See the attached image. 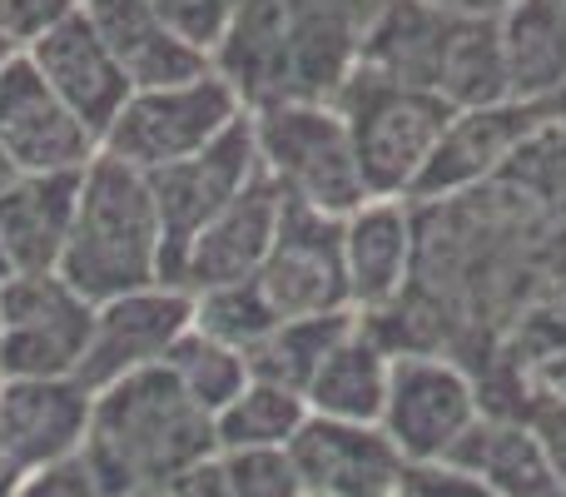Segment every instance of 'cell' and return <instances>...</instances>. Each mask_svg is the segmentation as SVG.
I'll list each match as a JSON object with an SVG mask.
<instances>
[{
    "mask_svg": "<svg viewBox=\"0 0 566 497\" xmlns=\"http://www.w3.org/2000/svg\"><path fill=\"white\" fill-rule=\"evenodd\" d=\"M382 0H244L214 50V75L249 115L274 105H333L358 75Z\"/></svg>",
    "mask_w": 566,
    "mask_h": 497,
    "instance_id": "6da1fadb",
    "label": "cell"
},
{
    "mask_svg": "<svg viewBox=\"0 0 566 497\" xmlns=\"http://www.w3.org/2000/svg\"><path fill=\"white\" fill-rule=\"evenodd\" d=\"M214 453V418L165 369L129 373L95 393L85 458L115 497H165Z\"/></svg>",
    "mask_w": 566,
    "mask_h": 497,
    "instance_id": "7a4b0ae2",
    "label": "cell"
},
{
    "mask_svg": "<svg viewBox=\"0 0 566 497\" xmlns=\"http://www.w3.org/2000/svg\"><path fill=\"white\" fill-rule=\"evenodd\" d=\"M60 279L85 303H105L119 293L149 289L165 279V225L149 175L119 165L109 155H95L80 175L75 219L60 253Z\"/></svg>",
    "mask_w": 566,
    "mask_h": 497,
    "instance_id": "3957f363",
    "label": "cell"
},
{
    "mask_svg": "<svg viewBox=\"0 0 566 497\" xmlns=\"http://www.w3.org/2000/svg\"><path fill=\"white\" fill-rule=\"evenodd\" d=\"M333 105L348 120L353 155H358L363 185H368L373 199H408L418 175L428 169L432 149H438L442 130L458 115L442 95L392 85V80L373 75L363 65L338 90Z\"/></svg>",
    "mask_w": 566,
    "mask_h": 497,
    "instance_id": "277c9868",
    "label": "cell"
},
{
    "mask_svg": "<svg viewBox=\"0 0 566 497\" xmlns=\"http://www.w3.org/2000/svg\"><path fill=\"white\" fill-rule=\"evenodd\" d=\"M249 120H254L259 169L289 205L348 219L373 199L338 105H274Z\"/></svg>",
    "mask_w": 566,
    "mask_h": 497,
    "instance_id": "5b68a950",
    "label": "cell"
},
{
    "mask_svg": "<svg viewBox=\"0 0 566 497\" xmlns=\"http://www.w3.org/2000/svg\"><path fill=\"white\" fill-rule=\"evenodd\" d=\"M244 115V100L214 70L199 80H185V85L135 90L125 100V110L115 115V125L99 135V155L119 159L139 175H159V169L209 149Z\"/></svg>",
    "mask_w": 566,
    "mask_h": 497,
    "instance_id": "8992f818",
    "label": "cell"
},
{
    "mask_svg": "<svg viewBox=\"0 0 566 497\" xmlns=\"http://www.w3.org/2000/svg\"><path fill=\"white\" fill-rule=\"evenodd\" d=\"M95 303L60 273H15L0 283V379H75Z\"/></svg>",
    "mask_w": 566,
    "mask_h": 497,
    "instance_id": "52a82bcc",
    "label": "cell"
},
{
    "mask_svg": "<svg viewBox=\"0 0 566 497\" xmlns=\"http://www.w3.org/2000/svg\"><path fill=\"white\" fill-rule=\"evenodd\" d=\"M478 418V383L458 363L438 359V353H398L392 359L388 403H382L378 428L392 438V448L402 453L408 468L448 463Z\"/></svg>",
    "mask_w": 566,
    "mask_h": 497,
    "instance_id": "ba28073f",
    "label": "cell"
},
{
    "mask_svg": "<svg viewBox=\"0 0 566 497\" xmlns=\"http://www.w3.org/2000/svg\"><path fill=\"white\" fill-rule=\"evenodd\" d=\"M189 323H195V299L179 283H149V289L95 303L90 343L75 379L90 393H99L109 383L129 379V373L159 369L169 349L189 333Z\"/></svg>",
    "mask_w": 566,
    "mask_h": 497,
    "instance_id": "9c48e42d",
    "label": "cell"
},
{
    "mask_svg": "<svg viewBox=\"0 0 566 497\" xmlns=\"http://www.w3.org/2000/svg\"><path fill=\"white\" fill-rule=\"evenodd\" d=\"M259 179V149H254V120H239L229 135H219L209 149L179 159V165L149 175L159 205V225H165V279L175 283L179 259L195 245V235Z\"/></svg>",
    "mask_w": 566,
    "mask_h": 497,
    "instance_id": "30bf717a",
    "label": "cell"
},
{
    "mask_svg": "<svg viewBox=\"0 0 566 497\" xmlns=\"http://www.w3.org/2000/svg\"><path fill=\"white\" fill-rule=\"evenodd\" d=\"M259 289L274 303L279 319H313V313L348 309L343 219L283 199L279 239H274V249H269L264 269H259Z\"/></svg>",
    "mask_w": 566,
    "mask_h": 497,
    "instance_id": "8fae6325",
    "label": "cell"
},
{
    "mask_svg": "<svg viewBox=\"0 0 566 497\" xmlns=\"http://www.w3.org/2000/svg\"><path fill=\"white\" fill-rule=\"evenodd\" d=\"M0 149L15 175H85L99 139L50 95V85L15 55L0 70Z\"/></svg>",
    "mask_w": 566,
    "mask_h": 497,
    "instance_id": "7c38bea8",
    "label": "cell"
},
{
    "mask_svg": "<svg viewBox=\"0 0 566 497\" xmlns=\"http://www.w3.org/2000/svg\"><path fill=\"white\" fill-rule=\"evenodd\" d=\"M547 120H552L547 110L527 105V100H502V105L458 110L452 125L442 130L428 169H422L418 185H412L408 205H442V199L482 185V179L497 175L502 165H512V155H517Z\"/></svg>",
    "mask_w": 566,
    "mask_h": 497,
    "instance_id": "4fadbf2b",
    "label": "cell"
},
{
    "mask_svg": "<svg viewBox=\"0 0 566 497\" xmlns=\"http://www.w3.org/2000/svg\"><path fill=\"white\" fill-rule=\"evenodd\" d=\"M303 497H398L402 493V453L378 423H338L313 418L289 443Z\"/></svg>",
    "mask_w": 566,
    "mask_h": 497,
    "instance_id": "5bb4252c",
    "label": "cell"
},
{
    "mask_svg": "<svg viewBox=\"0 0 566 497\" xmlns=\"http://www.w3.org/2000/svg\"><path fill=\"white\" fill-rule=\"evenodd\" d=\"M343 279L353 313H382L418 279V215L408 199H368L343 219Z\"/></svg>",
    "mask_w": 566,
    "mask_h": 497,
    "instance_id": "9a60e30c",
    "label": "cell"
},
{
    "mask_svg": "<svg viewBox=\"0 0 566 497\" xmlns=\"http://www.w3.org/2000/svg\"><path fill=\"white\" fill-rule=\"evenodd\" d=\"M95 393L80 379H0V448L25 473L85 453Z\"/></svg>",
    "mask_w": 566,
    "mask_h": 497,
    "instance_id": "2e32d148",
    "label": "cell"
},
{
    "mask_svg": "<svg viewBox=\"0 0 566 497\" xmlns=\"http://www.w3.org/2000/svg\"><path fill=\"white\" fill-rule=\"evenodd\" d=\"M279 219H283V195L264 179V169H259L254 185L229 199L195 235V245L179 259L175 283L185 293H205V289H219V283L259 279V269H264L269 249H274V239H279Z\"/></svg>",
    "mask_w": 566,
    "mask_h": 497,
    "instance_id": "e0dca14e",
    "label": "cell"
},
{
    "mask_svg": "<svg viewBox=\"0 0 566 497\" xmlns=\"http://www.w3.org/2000/svg\"><path fill=\"white\" fill-rule=\"evenodd\" d=\"M30 70L50 85V95L90 130V135H105L115 125V115L125 110V100L135 95L125 80V70L115 65V55L105 50V40L90 30L85 15L65 20L60 30H50L45 40L25 50Z\"/></svg>",
    "mask_w": 566,
    "mask_h": 497,
    "instance_id": "ac0fdd59",
    "label": "cell"
},
{
    "mask_svg": "<svg viewBox=\"0 0 566 497\" xmlns=\"http://www.w3.org/2000/svg\"><path fill=\"white\" fill-rule=\"evenodd\" d=\"M462 10L432 6V0H382L368 40H363V70L408 90L442 95L452 45L462 35Z\"/></svg>",
    "mask_w": 566,
    "mask_h": 497,
    "instance_id": "d6986e66",
    "label": "cell"
},
{
    "mask_svg": "<svg viewBox=\"0 0 566 497\" xmlns=\"http://www.w3.org/2000/svg\"><path fill=\"white\" fill-rule=\"evenodd\" d=\"M80 15L105 40L115 65L125 70L129 90L185 85V80H199L214 70V60H209L205 50H195L189 40H179L175 30L149 10V0H85Z\"/></svg>",
    "mask_w": 566,
    "mask_h": 497,
    "instance_id": "ffe728a7",
    "label": "cell"
},
{
    "mask_svg": "<svg viewBox=\"0 0 566 497\" xmlns=\"http://www.w3.org/2000/svg\"><path fill=\"white\" fill-rule=\"evenodd\" d=\"M80 175H15L0 189V249L10 273H55L75 219Z\"/></svg>",
    "mask_w": 566,
    "mask_h": 497,
    "instance_id": "44dd1931",
    "label": "cell"
},
{
    "mask_svg": "<svg viewBox=\"0 0 566 497\" xmlns=\"http://www.w3.org/2000/svg\"><path fill=\"white\" fill-rule=\"evenodd\" d=\"M452 468L472 473L502 497H562V483L552 473L547 453H542L537 433L527 418H497L482 413L468 428V438L452 448Z\"/></svg>",
    "mask_w": 566,
    "mask_h": 497,
    "instance_id": "7402d4cb",
    "label": "cell"
},
{
    "mask_svg": "<svg viewBox=\"0 0 566 497\" xmlns=\"http://www.w3.org/2000/svg\"><path fill=\"white\" fill-rule=\"evenodd\" d=\"M512 100L547 105L566 90V0H512L497 15Z\"/></svg>",
    "mask_w": 566,
    "mask_h": 497,
    "instance_id": "603a6c76",
    "label": "cell"
},
{
    "mask_svg": "<svg viewBox=\"0 0 566 497\" xmlns=\"http://www.w3.org/2000/svg\"><path fill=\"white\" fill-rule=\"evenodd\" d=\"M392 379V353L368 333V323H353V333L323 359L318 379L308 383L303 403L313 418H338V423H378L382 403H388Z\"/></svg>",
    "mask_w": 566,
    "mask_h": 497,
    "instance_id": "cb8c5ba5",
    "label": "cell"
},
{
    "mask_svg": "<svg viewBox=\"0 0 566 497\" xmlns=\"http://www.w3.org/2000/svg\"><path fill=\"white\" fill-rule=\"evenodd\" d=\"M358 313L343 309V313H313V319H283L254 353H249V379L259 383H274V389L289 393H308V383L318 379L323 359L338 349L343 339L353 333Z\"/></svg>",
    "mask_w": 566,
    "mask_h": 497,
    "instance_id": "d4e9b609",
    "label": "cell"
},
{
    "mask_svg": "<svg viewBox=\"0 0 566 497\" xmlns=\"http://www.w3.org/2000/svg\"><path fill=\"white\" fill-rule=\"evenodd\" d=\"M308 423V403L289 389L249 379L229 408L214 413V443L219 453H244V448H289L298 428Z\"/></svg>",
    "mask_w": 566,
    "mask_h": 497,
    "instance_id": "484cf974",
    "label": "cell"
},
{
    "mask_svg": "<svg viewBox=\"0 0 566 497\" xmlns=\"http://www.w3.org/2000/svg\"><path fill=\"white\" fill-rule=\"evenodd\" d=\"M159 369H165L169 379H175L179 389H185L189 398L209 413V418H214L219 408H229V403L244 393V383H249L244 353L214 343L209 333H199L195 323H189V333L175 343V349H169V359L159 363Z\"/></svg>",
    "mask_w": 566,
    "mask_h": 497,
    "instance_id": "4316f807",
    "label": "cell"
},
{
    "mask_svg": "<svg viewBox=\"0 0 566 497\" xmlns=\"http://www.w3.org/2000/svg\"><path fill=\"white\" fill-rule=\"evenodd\" d=\"M189 299H195V329L209 333L214 343H224V349L244 353V359L283 323L274 303L264 299V289H259V279L219 283V289L189 293Z\"/></svg>",
    "mask_w": 566,
    "mask_h": 497,
    "instance_id": "83f0119b",
    "label": "cell"
},
{
    "mask_svg": "<svg viewBox=\"0 0 566 497\" xmlns=\"http://www.w3.org/2000/svg\"><path fill=\"white\" fill-rule=\"evenodd\" d=\"M219 458H224V473L239 497H303L289 448H244V453H219Z\"/></svg>",
    "mask_w": 566,
    "mask_h": 497,
    "instance_id": "f1b7e54d",
    "label": "cell"
},
{
    "mask_svg": "<svg viewBox=\"0 0 566 497\" xmlns=\"http://www.w3.org/2000/svg\"><path fill=\"white\" fill-rule=\"evenodd\" d=\"M149 10H155L179 40H189L195 50H205V55L214 60L219 40L229 35V25H234V15L244 10V0H149Z\"/></svg>",
    "mask_w": 566,
    "mask_h": 497,
    "instance_id": "f546056e",
    "label": "cell"
},
{
    "mask_svg": "<svg viewBox=\"0 0 566 497\" xmlns=\"http://www.w3.org/2000/svg\"><path fill=\"white\" fill-rule=\"evenodd\" d=\"M80 10H85V0H0V35L25 55L35 40H45L50 30L75 20Z\"/></svg>",
    "mask_w": 566,
    "mask_h": 497,
    "instance_id": "4dcf8cb0",
    "label": "cell"
},
{
    "mask_svg": "<svg viewBox=\"0 0 566 497\" xmlns=\"http://www.w3.org/2000/svg\"><path fill=\"white\" fill-rule=\"evenodd\" d=\"M15 497H115V493H109L105 478L90 468L85 453H75V458H65V463L35 468L25 483H20Z\"/></svg>",
    "mask_w": 566,
    "mask_h": 497,
    "instance_id": "1f68e13d",
    "label": "cell"
},
{
    "mask_svg": "<svg viewBox=\"0 0 566 497\" xmlns=\"http://www.w3.org/2000/svg\"><path fill=\"white\" fill-rule=\"evenodd\" d=\"M398 497H502L488 483H478L472 473L452 468V463H422V468L402 473V493Z\"/></svg>",
    "mask_w": 566,
    "mask_h": 497,
    "instance_id": "d6a6232c",
    "label": "cell"
},
{
    "mask_svg": "<svg viewBox=\"0 0 566 497\" xmlns=\"http://www.w3.org/2000/svg\"><path fill=\"white\" fill-rule=\"evenodd\" d=\"M527 423H532V433H537L542 453H547L552 473H557V483H562V497H566V398L532 403Z\"/></svg>",
    "mask_w": 566,
    "mask_h": 497,
    "instance_id": "836d02e7",
    "label": "cell"
},
{
    "mask_svg": "<svg viewBox=\"0 0 566 497\" xmlns=\"http://www.w3.org/2000/svg\"><path fill=\"white\" fill-rule=\"evenodd\" d=\"M165 497H239V493H234V483H229V473H224V458L214 453V458L195 463V468H189Z\"/></svg>",
    "mask_w": 566,
    "mask_h": 497,
    "instance_id": "e575fe53",
    "label": "cell"
},
{
    "mask_svg": "<svg viewBox=\"0 0 566 497\" xmlns=\"http://www.w3.org/2000/svg\"><path fill=\"white\" fill-rule=\"evenodd\" d=\"M432 6H448V10H462V15H502L512 0H432Z\"/></svg>",
    "mask_w": 566,
    "mask_h": 497,
    "instance_id": "d590c367",
    "label": "cell"
},
{
    "mask_svg": "<svg viewBox=\"0 0 566 497\" xmlns=\"http://www.w3.org/2000/svg\"><path fill=\"white\" fill-rule=\"evenodd\" d=\"M25 478H30V473L20 468V463L10 458L6 448H0V497H15V493H20V483H25Z\"/></svg>",
    "mask_w": 566,
    "mask_h": 497,
    "instance_id": "8d00e7d4",
    "label": "cell"
},
{
    "mask_svg": "<svg viewBox=\"0 0 566 497\" xmlns=\"http://www.w3.org/2000/svg\"><path fill=\"white\" fill-rule=\"evenodd\" d=\"M15 55H20V50H15V45H10V40H6V35H0V70H6V65H10V60H15Z\"/></svg>",
    "mask_w": 566,
    "mask_h": 497,
    "instance_id": "74e56055",
    "label": "cell"
},
{
    "mask_svg": "<svg viewBox=\"0 0 566 497\" xmlns=\"http://www.w3.org/2000/svg\"><path fill=\"white\" fill-rule=\"evenodd\" d=\"M10 179H15V169H10V159H6V149H0V189L10 185Z\"/></svg>",
    "mask_w": 566,
    "mask_h": 497,
    "instance_id": "f35d334b",
    "label": "cell"
},
{
    "mask_svg": "<svg viewBox=\"0 0 566 497\" xmlns=\"http://www.w3.org/2000/svg\"><path fill=\"white\" fill-rule=\"evenodd\" d=\"M6 279H15V273H10V259H6V249H0V283Z\"/></svg>",
    "mask_w": 566,
    "mask_h": 497,
    "instance_id": "ab89813d",
    "label": "cell"
}]
</instances>
